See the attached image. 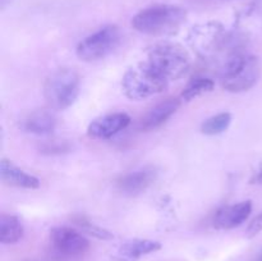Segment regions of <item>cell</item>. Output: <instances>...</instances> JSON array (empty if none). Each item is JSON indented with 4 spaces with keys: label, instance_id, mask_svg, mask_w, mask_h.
I'll return each mask as SVG.
<instances>
[{
    "label": "cell",
    "instance_id": "obj_12",
    "mask_svg": "<svg viewBox=\"0 0 262 261\" xmlns=\"http://www.w3.org/2000/svg\"><path fill=\"white\" fill-rule=\"evenodd\" d=\"M0 178L5 184L17 188L37 189L41 184L40 179L32 174L26 173L8 159H3L0 161Z\"/></svg>",
    "mask_w": 262,
    "mask_h": 261
},
{
    "label": "cell",
    "instance_id": "obj_4",
    "mask_svg": "<svg viewBox=\"0 0 262 261\" xmlns=\"http://www.w3.org/2000/svg\"><path fill=\"white\" fill-rule=\"evenodd\" d=\"M81 78L73 68H60L46 78L43 97L54 110H64L72 106L79 95Z\"/></svg>",
    "mask_w": 262,
    "mask_h": 261
},
{
    "label": "cell",
    "instance_id": "obj_16",
    "mask_svg": "<svg viewBox=\"0 0 262 261\" xmlns=\"http://www.w3.org/2000/svg\"><path fill=\"white\" fill-rule=\"evenodd\" d=\"M25 233L22 222L15 215H0V242L3 245H14L19 242Z\"/></svg>",
    "mask_w": 262,
    "mask_h": 261
},
{
    "label": "cell",
    "instance_id": "obj_21",
    "mask_svg": "<svg viewBox=\"0 0 262 261\" xmlns=\"http://www.w3.org/2000/svg\"><path fill=\"white\" fill-rule=\"evenodd\" d=\"M262 230V211L252 222L250 223V225L247 227V230H246V237L247 238H253L258 234Z\"/></svg>",
    "mask_w": 262,
    "mask_h": 261
},
{
    "label": "cell",
    "instance_id": "obj_15",
    "mask_svg": "<svg viewBox=\"0 0 262 261\" xmlns=\"http://www.w3.org/2000/svg\"><path fill=\"white\" fill-rule=\"evenodd\" d=\"M161 250V243L152 240H132L123 243L113 261H137L142 256L150 255Z\"/></svg>",
    "mask_w": 262,
    "mask_h": 261
},
{
    "label": "cell",
    "instance_id": "obj_9",
    "mask_svg": "<svg viewBox=\"0 0 262 261\" xmlns=\"http://www.w3.org/2000/svg\"><path fill=\"white\" fill-rule=\"evenodd\" d=\"M156 178L158 170L154 166H145L118 178L115 187L124 196H137L143 193L156 181Z\"/></svg>",
    "mask_w": 262,
    "mask_h": 261
},
{
    "label": "cell",
    "instance_id": "obj_13",
    "mask_svg": "<svg viewBox=\"0 0 262 261\" xmlns=\"http://www.w3.org/2000/svg\"><path fill=\"white\" fill-rule=\"evenodd\" d=\"M181 101L182 100L179 99H166L159 102L142 118L140 124L141 129L148 132V130L161 127L166 120L170 119L176 114L177 110L181 106Z\"/></svg>",
    "mask_w": 262,
    "mask_h": 261
},
{
    "label": "cell",
    "instance_id": "obj_23",
    "mask_svg": "<svg viewBox=\"0 0 262 261\" xmlns=\"http://www.w3.org/2000/svg\"><path fill=\"white\" fill-rule=\"evenodd\" d=\"M10 2H12V0H0V7H2V9H4Z\"/></svg>",
    "mask_w": 262,
    "mask_h": 261
},
{
    "label": "cell",
    "instance_id": "obj_5",
    "mask_svg": "<svg viewBox=\"0 0 262 261\" xmlns=\"http://www.w3.org/2000/svg\"><path fill=\"white\" fill-rule=\"evenodd\" d=\"M169 82L156 74L145 61H140L124 73L122 89L130 100H145L165 91Z\"/></svg>",
    "mask_w": 262,
    "mask_h": 261
},
{
    "label": "cell",
    "instance_id": "obj_3",
    "mask_svg": "<svg viewBox=\"0 0 262 261\" xmlns=\"http://www.w3.org/2000/svg\"><path fill=\"white\" fill-rule=\"evenodd\" d=\"M219 76L225 91L233 94L248 91L260 79V59L248 54L233 53L222 67Z\"/></svg>",
    "mask_w": 262,
    "mask_h": 261
},
{
    "label": "cell",
    "instance_id": "obj_2",
    "mask_svg": "<svg viewBox=\"0 0 262 261\" xmlns=\"http://www.w3.org/2000/svg\"><path fill=\"white\" fill-rule=\"evenodd\" d=\"M146 64L165 81H176L188 73L191 56L179 44L160 42L146 51Z\"/></svg>",
    "mask_w": 262,
    "mask_h": 261
},
{
    "label": "cell",
    "instance_id": "obj_20",
    "mask_svg": "<svg viewBox=\"0 0 262 261\" xmlns=\"http://www.w3.org/2000/svg\"><path fill=\"white\" fill-rule=\"evenodd\" d=\"M69 151H71V145L67 141H46L40 146V153L48 154V155L64 154Z\"/></svg>",
    "mask_w": 262,
    "mask_h": 261
},
{
    "label": "cell",
    "instance_id": "obj_8",
    "mask_svg": "<svg viewBox=\"0 0 262 261\" xmlns=\"http://www.w3.org/2000/svg\"><path fill=\"white\" fill-rule=\"evenodd\" d=\"M188 42L200 55H210L225 42L224 28L217 22H209L193 27Z\"/></svg>",
    "mask_w": 262,
    "mask_h": 261
},
{
    "label": "cell",
    "instance_id": "obj_11",
    "mask_svg": "<svg viewBox=\"0 0 262 261\" xmlns=\"http://www.w3.org/2000/svg\"><path fill=\"white\" fill-rule=\"evenodd\" d=\"M251 211H252V202L250 200L222 207L214 217V227L223 230L234 229L248 219Z\"/></svg>",
    "mask_w": 262,
    "mask_h": 261
},
{
    "label": "cell",
    "instance_id": "obj_14",
    "mask_svg": "<svg viewBox=\"0 0 262 261\" xmlns=\"http://www.w3.org/2000/svg\"><path fill=\"white\" fill-rule=\"evenodd\" d=\"M19 127L23 132L31 135H50L56 127V119L48 110H35L20 119Z\"/></svg>",
    "mask_w": 262,
    "mask_h": 261
},
{
    "label": "cell",
    "instance_id": "obj_17",
    "mask_svg": "<svg viewBox=\"0 0 262 261\" xmlns=\"http://www.w3.org/2000/svg\"><path fill=\"white\" fill-rule=\"evenodd\" d=\"M215 87V82L211 78H206V77H197V78L192 79L188 82L184 90L181 94L182 101L189 102L192 100L197 99L201 95L211 92Z\"/></svg>",
    "mask_w": 262,
    "mask_h": 261
},
{
    "label": "cell",
    "instance_id": "obj_1",
    "mask_svg": "<svg viewBox=\"0 0 262 261\" xmlns=\"http://www.w3.org/2000/svg\"><path fill=\"white\" fill-rule=\"evenodd\" d=\"M186 19L187 10L184 8L159 4L138 12L132 18V26L143 35L166 36L177 32Z\"/></svg>",
    "mask_w": 262,
    "mask_h": 261
},
{
    "label": "cell",
    "instance_id": "obj_22",
    "mask_svg": "<svg viewBox=\"0 0 262 261\" xmlns=\"http://www.w3.org/2000/svg\"><path fill=\"white\" fill-rule=\"evenodd\" d=\"M251 183L252 184H261L262 183V163L258 166L257 171L253 174V177L251 178Z\"/></svg>",
    "mask_w": 262,
    "mask_h": 261
},
{
    "label": "cell",
    "instance_id": "obj_7",
    "mask_svg": "<svg viewBox=\"0 0 262 261\" xmlns=\"http://www.w3.org/2000/svg\"><path fill=\"white\" fill-rule=\"evenodd\" d=\"M50 242L54 250L64 257H78L90 248L89 240L69 227H54L50 230Z\"/></svg>",
    "mask_w": 262,
    "mask_h": 261
},
{
    "label": "cell",
    "instance_id": "obj_24",
    "mask_svg": "<svg viewBox=\"0 0 262 261\" xmlns=\"http://www.w3.org/2000/svg\"><path fill=\"white\" fill-rule=\"evenodd\" d=\"M257 261H262V253H261V256H260V257L257 258Z\"/></svg>",
    "mask_w": 262,
    "mask_h": 261
},
{
    "label": "cell",
    "instance_id": "obj_10",
    "mask_svg": "<svg viewBox=\"0 0 262 261\" xmlns=\"http://www.w3.org/2000/svg\"><path fill=\"white\" fill-rule=\"evenodd\" d=\"M130 117L127 113H113L92 120L87 127L89 137L95 140H109L129 125Z\"/></svg>",
    "mask_w": 262,
    "mask_h": 261
},
{
    "label": "cell",
    "instance_id": "obj_6",
    "mask_svg": "<svg viewBox=\"0 0 262 261\" xmlns=\"http://www.w3.org/2000/svg\"><path fill=\"white\" fill-rule=\"evenodd\" d=\"M122 31L118 26L109 25L100 28L78 44L76 54L83 61H96L106 58L122 42Z\"/></svg>",
    "mask_w": 262,
    "mask_h": 261
},
{
    "label": "cell",
    "instance_id": "obj_18",
    "mask_svg": "<svg viewBox=\"0 0 262 261\" xmlns=\"http://www.w3.org/2000/svg\"><path fill=\"white\" fill-rule=\"evenodd\" d=\"M232 123L230 113H219V114L210 117L201 124V132L206 136H216L225 132Z\"/></svg>",
    "mask_w": 262,
    "mask_h": 261
},
{
    "label": "cell",
    "instance_id": "obj_19",
    "mask_svg": "<svg viewBox=\"0 0 262 261\" xmlns=\"http://www.w3.org/2000/svg\"><path fill=\"white\" fill-rule=\"evenodd\" d=\"M74 224L77 227L81 228L84 233L87 234L92 235V237L97 238V240H102V241H110L114 238V234L112 232H109L107 229H104V228L99 227V225L94 224L90 220H87L84 216H77L73 219Z\"/></svg>",
    "mask_w": 262,
    "mask_h": 261
}]
</instances>
